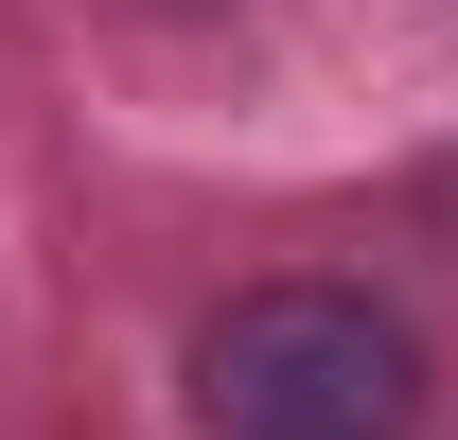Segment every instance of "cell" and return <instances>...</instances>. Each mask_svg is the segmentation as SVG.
I'll return each instance as SVG.
<instances>
[{"mask_svg":"<svg viewBox=\"0 0 458 440\" xmlns=\"http://www.w3.org/2000/svg\"><path fill=\"white\" fill-rule=\"evenodd\" d=\"M194 423L212 440H405L423 423V334L370 282H247L194 334Z\"/></svg>","mask_w":458,"mask_h":440,"instance_id":"cell-1","label":"cell"}]
</instances>
